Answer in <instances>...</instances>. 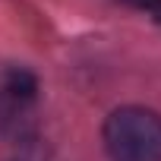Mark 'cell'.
Segmentation results:
<instances>
[{
  "mask_svg": "<svg viewBox=\"0 0 161 161\" xmlns=\"http://www.w3.org/2000/svg\"><path fill=\"white\" fill-rule=\"evenodd\" d=\"M101 136L114 161H161V114L148 108H117Z\"/></svg>",
  "mask_w": 161,
  "mask_h": 161,
  "instance_id": "1",
  "label": "cell"
},
{
  "mask_svg": "<svg viewBox=\"0 0 161 161\" xmlns=\"http://www.w3.org/2000/svg\"><path fill=\"white\" fill-rule=\"evenodd\" d=\"M35 101L38 79L22 66H10L0 76V136L10 142H32L38 130Z\"/></svg>",
  "mask_w": 161,
  "mask_h": 161,
  "instance_id": "2",
  "label": "cell"
},
{
  "mask_svg": "<svg viewBox=\"0 0 161 161\" xmlns=\"http://www.w3.org/2000/svg\"><path fill=\"white\" fill-rule=\"evenodd\" d=\"M123 3H130V7L142 10L145 16H152V19L161 25V0H123Z\"/></svg>",
  "mask_w": 161,
  "mask_h": 161,
  "instance_id": "3",
  "label": "cell"
}]
</instances>
